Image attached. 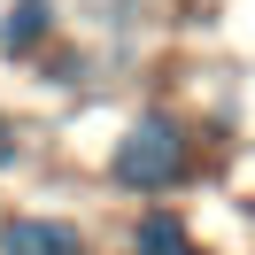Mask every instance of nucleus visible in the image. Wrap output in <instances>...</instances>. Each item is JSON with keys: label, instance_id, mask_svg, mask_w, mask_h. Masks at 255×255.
I'll list each match as a JSON object with an SVG mask.
<instances>
[{"label": "nucleus", "instance_id": "obj_5", "mask_svg": "<svg viewBox=\"0 0 255 255\" xmlns=\"http://www.w3.org/2000/svg\"><path fill=\"white\" fill-rule=\"evenodd\" d=\"M23 155V139H16V124H8V116H0V170H8V162Z\"/></svg>", "mask_w": 255, "mask_h": 255}, {"label": "nucleus", "instance_id": "obj_2", "mask_svg": "<svg viewBox=\"0 0 255 255\" xmlns=\"http://www.w3.org/2000/svg\"><path fill=\"white\" fill-rule=\"evenodd\" d=\"M0 255H85V232L54 224V217H8L0 224Z\"/></svg>", "mask_w": 255, "mask_h": 255}, {"label": "nucleus", "instance_id": "obj_4", "mask_svg": "<svg viewBox=\"0 0 255 255\" xmlns=\"http://www.w3.org/2000/svg\"><path fill=\"white\" fill-rule=\"evenodd\" d=\"M47 31H54L47 0H16V8H8V23H0V47H8V54H31Z\"/></svg>", "mask_w": 255, "mask_h": 255}, {"label": "nucleus", "instance_id": "obj_3", "mask_svg": "<svg viewBox=\"0 0 255 255\" xmlns=\"http://www.w3.org/2000/svg\"><path fill=\"white\" fill-rule=\"evenodd\" d=\"M131 255H201V248H193V232L178 224V209H147V217L131 224Z\"/></svg>", "mask_w": 255, "mask_h": 255}, {"label": "nucleus", "instance_id": "obj_1", "mask_svg": "<svg viewBox=\"0 0 255 255\" xmlns=\"http://www.w3.org/2000/svg\"><path fill=\"white\" fill-rule=\"evenodd\" d=\"M109 178L124 193H170V186H186L193 178V139H186V124L178 116H139V124H124V139H116V155H109Z\"/></svg>", "mask_w": 255, "mask_h": 255}]
</instances>
